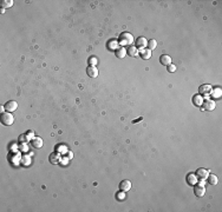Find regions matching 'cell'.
Returning a JSON list of instances; mask_svg holds the SVG:
<instances>
[{
  "label": "cell",
  "instance_id": "12",
  "mask_svg": "<svg viewBox=\"0 0 222 212\" xmlns=\"http://www.w3.org/2000/svg\"><path fill=\"white\" fill-rule=\"evenodd\" d=\"M32 146L35 149H40L43 146V139L40 137H33L32 138Z\"/></svg>",
  "mask_w": 222,
  "mask_h": 212
},
{
  "label": "cell",
  "instance_id": "17",
  "mask_svg": "<svg viewBox=\"0 0 222 212\" xmlns=\"http://www.w3.org/2000/svg\"><path fill=\"white\" fill-rule=\"evenodd\" d=\"M128 51V54L129 56H131V57H137L138 56V48L135 46V45H131V46H129V48L127 50Z\"/></svg>",
  "mask_w": 222,
  "mask_h": 212
},
{
  "label": "cell",
  "instance_id": "1",
  "mask_svg": "<svg viewBox=\"0 0 222 212\" xmlns=\"http://www.w3.org/2000/svg\"><path fill=\"white\" fill-rule=\"evenodd\" d=\"M133 41H135V40H133V37H132L131 33H128V32L121 33L118 43H119V45H121L122 47H124V46H131Z\"/></svg>",
  "mask_w": 222,
  "mask_h": 212
},
{
  "label": "cell",
  "instance_id": "26",
  "mask_svg": "<svg viewBox=\"0 0 222 212\" xmlns=\"http://www.w3.org/2000/svg\"><path fill=\"white\" fill-rule=\"evenodd\" d=\"M25 142H27V137H26V134H21L19 137V143H25Z\"/></svg>",
  "mask_w": 222,
  "mask_h": 212
},
{
  "label": "cell",
  "instance_id": "22",
  "mask_svg": "<svg viewBox=\"0 0 222 212\" xmlns=\"http://www.w3.org/2000/svg\"><path fill=\"white\" fill-rule=\"evenodd\" d=\"M156 46H157V41H156L155 39H150V40H148V48H149L150 51L155 50Z\"/></svg>",
  "mask_w": 222,
  "mask_h": 212
},
{
  "label": "cell",
  "instance_id": "9",
  "mask_svg": "<svg viewBox=\"0 0 222 212\" xmlns=\"http://www.w3.org/2000/svg\"><path fill=\"white\" fill-rule=\"evenodd\" d=\"M215 107H216V103L214 100H210V99H207L206 100V103H204V110L213 111V110H215Z\"/></svg>",
  "mask_w": 222,
  "mask_h": 212
},
{
  "label": "cell",
  "instance_id": "21",
  "mask_svg": "<svg viewBox=\"0 0 222 212\" xmlns=\"http://www.w3.org/2000/svg\"><path fill=\"white\" fill-rule=\"evenodd\" d=\"M59 159H60V156H59V153H51V156H50V163L51 164H58L59 163Z\"/></svg>",
  "mask_w": 222,
  "mask_h": 212
},
{
  "label": "cell",
  "instance_id": "7",
  "mask_svg": "<svg viewBox=\"0 0 222 212\" xmlns=\"http://www.w3.org/2000/svg\"><path fill=\"white\" fill-rule=\"evenodd\" d=\"M212 89H213V87H212L210 85H208V84H207V85H202V86L200 87V93H201V94H204L203 98H207V99H208V98H209L208 94L210 93Z\"/></svg>",
  "mask_w": 222,
  "mask_h": 212
},
{
  "label": "cell",
  "instance_id": "14",
  "mask_svg": "<svg viewBox=\"0 0 222 212\" xmlns=\"http://www.w3.org/2000/svg\"><path fill=\"white\" fill-rule=\"evenodd\" d=\"M187 182L189 185H196L198 183V177L195 173H190V175L187 176Z\"/></svg>",
  "mask_w": 222,
  "mask_h": 212
},
{
  "label": "cell",
  "instance_id": "23",
  "mask_svg": "<svg viewBox=\"0 0 222 212\" xmlns=\"http://www.w3.org/2000/svg\"><path fill=\"white\" fill-rule=\"evenodd\" d=\"M208 183L212 185H216L218 184V177L215 175H208Z\"/></svg>",
  "mask_w": 222,
  "mask_h": 212
},
{
  "label": "cell",
  "instance_id": "3",
  "mask_svg": "<svg viewBox=\"0 0 222 212\" xmlns=\"http://www.w3.org/2000/svg\"><path fill=\"white\" fill-rule=\"evenodd\" d=\"M4 107L6 109L7 112H13V111H15L18 109V103L15 100H10V101H7L4 105Z\"/></svg>",
  "mask_w": 222,
  "mask_h": 212
},
{
  "label": "cell",
  "instance_id": "24",
  "mask_svg": "<svg viewBox=\"0 0 222 212\" xmlns=\"http://www.w3.org/2000/svg\"><path fill=\"white\" fill-rule=\"evenodd\" d=\"M97 62H98V60H97L96 57H90V58H89V64H90V66H96Z\"/></svg>",
  "mask_w": 222,
  "mask_h": 212
},
{
  "label": "cell",
  "instance_id": "27",
  "mask_svg": "<svg viewBox=\"0 0 222 212\" xmlns=\"http://www.w3.org/2000/svg\"><path fill=\"white\" fill-rule=\"evenodd\" d=\"M167 67H168V71H169V72H175V71H176V66L173 65V64H170V65L167 66Z\"/></svg>",
  "mask_w": 222,
  "mask_h": 212
},
{
  "label": "cell",
  "instance_id": "5",
  "mask_svg": "<svg viewBox=\"0 0 222 212\" xmlns=\"http://www.w3.org/2000/svg\"><path fill=\"white\" fill-rule=\"evenodd\" d=\"M206 193V187L204 185H200V184H196L195 185V194L197 197H203Z\"/></svg>",
  "mask_w": 222,
  "mask_h": 212
},
{
  "label": "cell",
  "instance_id": "8",
  "mask_svg": "<svg viewBox=\"0 0 222 212\" xmlns=\"http://www.w3.org/2000/svg\"><path fill=\"white\" fill-rule=\"evenodd\" d=\"M139 54H141V58H142L143 60H148V59H150V58H151V51H150L148 47H147V48L141 50Z\"/></svg>",
  "mask_w": 222,
  "mask_h": 212
},
{
  "label": "cell",
  "instance_id": "16",
  "mask_svg": "<svg viewBox=\"0 0 222 212\" xmlns=\"http://www.w3.org/2000/svg\"><path fill=\"white\" fill-rule=\"evenodd\" d=\"M210 95H212L213 98H215V99H219V98H221L222 97V90L220 89V87L212 89V91H210Z\"/></svg>",
  "mask_w": 222,
  "mask_h": 212
},
{
  "label": "cell",
  "instance_id": "10",
  "mask_svg": "<svg viewBox=\"0 0 222 212\" xmlns=\"http://www.w3.org/2000/svg\"><path fill=\"white\" fill-rule=\"evenodd\" d=\"M127 54H128V51L125 47H122V46H121V47L116 51V57H117L118 59H124V58L127 57Z\"/></svg>",
  "mask_w": 222,
  "mask_h": 212
},
{
  "label": "cell",
  "instance_id": "20",
  "mask_svg": "<svg viewBox=\"0 0 222 212\" xmlns=\"http://www.w3.org/2000/svg\"><path fill=\"white\" fill-rule=\"evenodd\" d=\"M0 6L1 8L6 10V8H10L13 6V0H1L0 1Z\"/></svg>",
  "mask_w": 222,
  "mask_h": 212
},
{
  "label": "cell",
  "instance_id": "18",
  "mask_svg": "<svg viewBox=\"0 0 222 212\" xmlns=\"http://www.w3.org/2000/svg\"><path fill=\"white\" fill-rule=\"evenodd\" d=\"M108 47H109L110 50H115V51H117V50L119 48V43H118V40H115V39L110 40V41L108 43Z\"/></svg>",
  "mask_w": 222,
  "mask_h": 212
},
{
  "label": "cell",
  "instance_id": "11",
  "mask_svg": "<svg viewBox=\"0 0 222 212\" xmlns=\"http://www.w3.org/2000/svg\"><path fill=\"white\" fill-rule=\"evenodd\" d=\"M119 189H121V191H124V192L130 191V189H131V182L128 180V179L121 182V184H119Z\"/></svg>",
  "mask_w": 222,
  "mask_h": 212
},
{
  "label": "cell",
  "instance_id": "19",
  "mask_svg": "<svg viewBox=\"0 0 222 212\" xmlns=\"http://www.w3.org/2000/svg\"><path fill=\"white\" fill-rule=\"evenodd\" d=\"M192 103H194L195 106H202V105H203V97L200 95V94L194 95V98H192Z\"/></svg>",
  "mask_w": 222,
  "mask_h": 212
},
{
  "label": "cell",
  "instance_id": "6",
  "mask_svg": "<svg viewBox=\"0 0 222 212\" xmlns=\"http://www.w3.org/2000/svg\"><path fill=\"white\" fill-rule=\"evenodd\" d=\"M86 73L90 78H97L98 77V68L96 66H89L86 68Z\"/></svg>",
  "mask_w": 222,
  "mask_h": 212
},
{
  "label": "cell",
  "instance_id": "15",
  "mask_svg": "<svg viewBox=\"0 0 222 212\" xmlns=\"http://www.w3.org/2000/svg\"><path fill=\"white\" fill-rule=\"evenodd\" d=\"M159 61H161L162 65L169 66V65L171 64V58H170V56H168V54H163V56L159 57Z\"/></svg>",
  "mask_w": 222,
  "mask_h": 212
},
{
  "label": "cell",
  "instance_id": "13",
  "mask_svg": "<svg viewBox=\"0 0 222 212\" xmlns=\"http://www.w3.org/2000/svg\"><path fill=\"white\" fill-rule=\"evenodd\" d=\"M208 175H209V170H206V169H198L196 171V176L201 179H206L208 177Z\"/></svg>",
  "mask_w": 222,
  "mask_h": 212
},
{
  "label": "cell",
  "instance_id": "2",
  "mask_svg": "<svg viewBox=\"0 0 222 212\" xmlns=\"http://www.w3.org/2000/svg\"><path fill=\"white\" fill-rule=\"evenodd\" d=\"M1 123L6 126H10L14 123V117L11 112H4L1 113Z\"/></svg>",
  "mask_w": 222,
  "mask_h": 212
},
{
  "label": "cell",
  "instance_id": "25",
  "mask_svg": "<svg viewBox=\"0 0 222 212\" xmlns=\"http://www.w3.org/2000/svg\"><path fill=\"white\" fill-rule=\"evenodd\" d=\"M116 197H117V199H118V200H124V199H125V192H124V191L118 192Z\"/></svg>",
  "mask_w": 222,
  "mask_h": 212
},
{
  "label": "cell",
  "instance_id": "4",
  "mask_svg": "<svg viewBox=\"0 0 222 212\" xmlns=\"http://www.w3.org/2000/svg\"><path fill=\"white\" fill-rule=\"evenodd\" d=\"M147 46H148V39H145L144 37H139L136 40V47L137 48L143 50V48H147Z\"/></svg>",
  "mask_w": 222,
  "mask_h": 212
}]
</instances>
